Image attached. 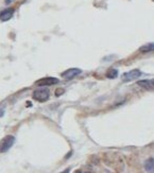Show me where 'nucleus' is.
Listing matches in <instances>:
<instances>
[{"instance_id":"nucleus-12","label":"nucleus","mask_w":154,"mask_h":173,"mask_svg":"<svg viewBox=\"0 0 154 173\" xmlns=\"http://www.w3.org/2000/svg\"><path fill=\"white\" fill-rule=\"evenodd\" d=\"M4 114V109L3 108H0V117H2Z\"/></svg>"},{"instance_id":"nucleus-2","label":"nucleus","mask_w":154,"mask_h":173,"mask_svg":"<svg viewBox=\"0 0 154 173\" xmlns=\"http://www.w3.org/2000/svg\"><path fill=\"white\" fill-rule=\"evenodd\" d=\"M15 142V137L12 135L5 136L1 142H0V153H5L7 151L12 148V145H14Z\"/></svg>"},{"instance_id":"nucleus-13","label":"nucleus","mask_w":154,"mask_h":173,"mask_svg":"<svg viewBox=\"0 0 154 173\" xmlns=\"http://www.w3.org/2000/svg\"><path fill=\"white\" fill-rule=\"evenodd\" d=\"M69 171H70V169L68 168V169H66L65 171H64V172H61V173H69Z\"/></svg>"},{"instance_id":"nucleus-10","label":"nucleus","mask_w":154,"mask_h":173,"mask_svg":"<svg viewBox=\"0 0 154 173\" xmlns=\"http://www.w3.org/2000/svg\"><path fill=\"white\" fill-rule=\"evenodd\" d=\"M106 76H107L109 79H116V78L118 76V70H117V69L109 70V72L106 73Z\"/></svg>"},{"instance_id":"nucleus-14","label":"nucleus","mask_w":154,"mask_h":173,"mask_svg":"<svg viewBox=\"0 0 154 173\" xmlns=\"http://www.w3.org/2000/svg\"><path fill=\"white\" fill-rule=\"evenodd\" d=\"M76 173H86V172H82V171H77Z\"/></svg>"},{"instance_id":"nucleus-6","label":"nucleus","mask_w":154,"mask_h":173,"mask_svg":"<svg viewBox=\"0 0 154 173\" xmlns=\"http://www.w3.org/2000/svg\"><path fill=\"white\" fill-rule=\"evenodd\" d=\"M137 84L147 90L154 89V80H143V81H138Z\"/></svg>"},{"instance_id":"nucleus-5","label":"nucleus","mask_w":154,"mask_h":173,"mask_svg":"<svg viewBox=\"0 0 154 173\" xmlns=\"http://www.w3.org/2000/svg\"><path fill=\"white\" fill-rule=\"evenodd\" d=\"M82 72V70L79 68H70V69L66 70L62 73V78L66 80H72L74 78H76L77 76H79Z\"/></svg>"},{"instance_id":"nucleus-8","label":"nucleus","mask_w":154,"mask_h":173,"mask_svg":"<svg viewBox=\"0 0 154 173\" xmlns=\"http://www.w3.org/2000/svg\"><path fill=\"white\" fill-rule=\"evenodd\" d=\"M145 169L148 173H154V158H149L146 160Z\"/></svg>"},{"instance_id":"nucleus-7","label":"nucleus","mask_w":154,"mask_h":173,"mask_svg":"<svg viewBox=\"0 0 154 173\" xmlns=\"http://www.w3.org/2000/svg\"><path fill=\"white\" fill-rule=\"evenodd\" d=\"M13 14H14V9H5V10H3L0 13V20L2 21L9 20V19L12 18Z\"/></svg>"},{"instance_id":"nucleus-3","label":"nucleus","mask_w":154,"mask_h":173,"mask_svg":"<svg viewBox=\"0 0 154 173\" xmlns=\"http://www.w3.org/2000/svg\"><path fill=\"white\" fill-rule=\"evenodd\" d=\"M141 71L138 69H133L129 71V72L123 73L121 76V80L123 82H131V81H134V80H137L139 76H141Z\"/></svg>"},{"instance_id":"nucleus-11","label":"nucleus","mask_w":154,"mask_h":173,"mask_svg":"<svg viewBox=\"0 0 154 173\" xmlns=\"http://www.w3.org/2000/svg\"><path fill=\"white\" fill-rule=\"evenodd\" d=\"M56 90H57V91H56V93H55V95H56V96H57V97H59L60 95L64 94V89H56Z\"/></svg>"},{"instance_id":"nucleus-1","label":"nucleus","mask_w":154,"mask_h":173,"mask_svg":"<svg viewBox=\"0 0 154 173\" xmlns=\"http://www.w3.org/2000/svg\"><path fill=\"white\" fill-rule=\"evenodd\" d=\"M49 96H50L49 89L45 88V87L36 89L33 93V95H32L33 99H35V100L38 101V102H45V101H47L49 99Z\"/></svg>"},{"instance_id":"nucleus-4","label":"nucleus","mask_w":154,"mask_h":173,"mask_svg":"<svg viewBox=\"0 0 154 173\" xmlns=\"http://www.w3.org/2000/svg\"><path fill=\"white\" fill-rule=\"evenodd\" d=\"M59 83V79L52 78V76H48V78H44L41 79L36 82L37 86H49V85H54V84Z\"/></svg>"},{"instance_id":"nucleus-9","label":"nucleus","mask_w":154,"mask_h":173,"mask_svg":"<svg viewBox=\"0 0 154 173\" xmlns=\"http://www.w3.org/2000/svg\"><path fill=\"white\" fill-rule=\"evenodd\" d=\"M139 51L143 52V53H147V52L154 51V43H150V44H147V45L141 46V47L139 48Z\"/></svg>"}]
</instances>
